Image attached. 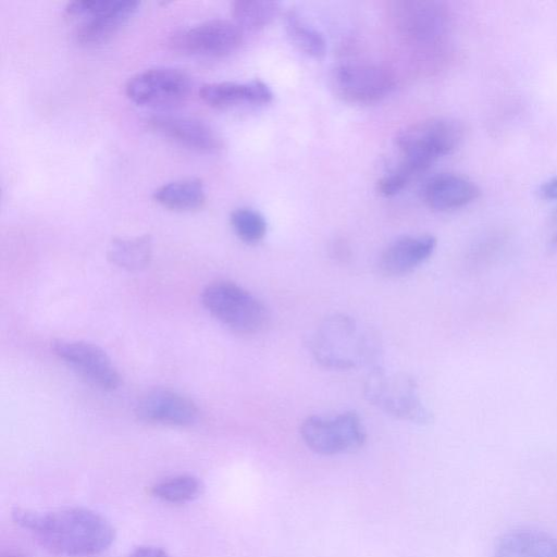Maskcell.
<instances>
[{
    "label": "cell",
    "instance_id": "obj_1",
    "mask_svg": "<svg viewBox=\"0 0 557 557\" xmlns=\"http://www.w3.org/2000/svg\"><path fill=\"white\" fill-rule=\"evenodd\" d=\"M13 521L51 552L65 557H88L107 550L115 539L110 521L85 507L39 511L16 507Z\"/></svg>",
    "mask_w": 557,
    "mask_h": 557
},
{
    "label": "cell",
    "instance_id": "obj_2",
    "mask_svg": "<svg viewBox=\"0 0 557 557\" xmlns=\"http://www.w3.org/2000/svg\"><path fill=\"white\" fill-rule=\"evenodd\" d=\"M374 334L346 314L327 317L314 331L311 352L323 367L349 370L368 364L376 357Z\"/></svg>",
    "mask_w": 557,
    "mask_h": 557
},
{
    "label": "cell",
    "instance_id": "obj_3",
    "mask_svg": "<svg viewBox=\"0 0 557 557\" xmlns=\"http://www.w3.org/2000/svg\"><path fill=\"white\" fill-rule=\"evenodd\" d=\"M463 136L462 123L453 117L438 116L416 122L396 136L395 143L403 158L399 168L413 176L438 158L458 149Z\"/></svg>",
    "mask_w": 557,
    "mask_h": 557
},
{
    "label": "cell",
    "instance_id": "obj_4",
    "mask_svg": "<svg viewBox=\"0 0 557 557\" xmlns=\"http://www.w3.org/2000/svg\"><path fill=\"white\" fill-rule=\"evenodd\" d=\"M201 301L215 319L237 333H257L269 319L264 304L233 282L209 284L201 294Z\"/></svg>",
    "mask_w": 557,
    "mask_h": 557
},
{
    "label": "cell",
    "instance_id": "obj_5",
    "mask_svg": "<svg viewBox=\"0 0 557 557\" xmlns=\"http://www.w3.org/2000/svg\"><path fill=\"white\" fill-rule=\"evenodd\" d=\"M363 393L369 403L389 416L419 424L431 420L416 380L406 373L374 368L367 376Z\"/></svg>",
    "mask_w": 557,
    "mask_h": 557
},
{
    "label": "cell",
    "instance_id": "obj_6",
    "mask_svg": "<svg viewBox=\"0 0 557 557\" xmlns=\"http://www.w3.org/2000/svg\"><path fill=\"white\" fill-rule=\"evenodd\" d=\"M299 431L307 447L324 456L356 451L367 438L362 420L355 411L307 417Z\"/></svg>",
    "mask_w": 557,
    "mask_h": 557
},
{
    "label": "cell",
    "instance_id": "obj_7",
    "mask_svg": "<svg viewBox=\"0 0 557 557\" xmlns=\"http://www.w3.org/2000/svg\"><path fill=\"white\" fill-rule=\"evenodd\" d=\"M139 4L133 0H75L66 4L65 12L83 18L75 30L77 41L85 46H96L110 39Z\"/></svg>",
    "mask_w": 557,
    "mask_h": 557
},
{
    "label": "cell",
    "instance_id": "obj_8",
    "mask_svg": "<svg viewBox=\"0 0 557 557\" xmlns=\"http://www.w3.org/2000/svg\"><path fill=\"white\" fill-rule=\"evenodd\" d=\"M331 86L342 100L369 104L384 99L395 86L394 75L384 66L349 62L335 66Z\"/></svg>",
    "mask_w": 557,
    "mask_h": 557
},
{
    "label": "cell",
    "instance_id": "obj_9",
    "mask_svg": "<svg viewBox=\"0 0 557 557\" xmlns=\"http://www.w3.org/2000/svg\"><path fill=\"white\" fill-rule=\"evenodd\" d=\"M190 87L191 81L186 72L171 66H158L131 76L125 92L136 104L166 107L183 101Z\"/></svg>",
    "mask_w": 557,
    "mask_h": 557
},
{
    "label": "cell",
    "instance_id": "obj_10",
    "mask_svg": "<svg viewBox=\"0 0 557 557\" xmlns=\"http://www.w3.org/2000/svg\"><path fill=\"white\" fill-rule=\"evenodd\" d=\"M242 41L243 30L235 22L213 18L175 34L171 44L184 53L223 57L235 51Z\"/></svg>",
    "mask_w": 557,
    "mask_h": 557
},
{
    "label": "cell",
    "instance_id": "obj_11",
    "mask_svg": "<svg viewBox=\"0 0 557 557\" xmlns=\"http://www.w3.org/2000/svg\"><path fill=\"white\" fill-rule=\"evenodd\" d=\"M54 354L90 384L106 391L120 385V374L110 357L97 345L82 341H57Z\"/></svg>",
    "mask_w": 557,
    "mask_h": 557
},
{
    "label": "cell",
    "instance_id": "obj_12",
    "mask_svg": "<svg viewBox=\"0 0 557 557\" xmlns=\"http://www.w3.org/2000/svg\"><path fill=\"white\" fill-rule=\"evenodd\" d=\"M394 25L404 36L417 41H433L447 23L444 7L435 1H396L391 5Z\"/></svg>",
    "mask_w": 557,
    "mask_h": 557
},
{
    "label": "cell",
    "instance_id": "obj_13",
    "mask_svg": "<svg viewBox=\"0 0 557 557\" xmlns=\"http://www.w3.org/2000/svg\"><path fill=\"white\" fill-rule=\"evenodd\" d=\"M146 123L154 133L193 150L214 152L222 147V139L215 129L197 117L156 114L148 117Z\"/></svg>",
    "mask_w": 557,
    "mask_h": 557
},
{
    "label": "cell",
    "instance_id": "obj_14",
    "mask_svg": "<svg viewBox=\"0 0 557 557\" xmlns=\"http://www.w3.org/2000/svg\"><path fill=\"white\" fill-rule=\"evenodd\" d=\"M136 416L150 423L186 426L199 416L196 404L188 397L170 389H152L136 405Z\"/></svg>",
    "mask_w": 557,
    "mask_h": 557
},
{
    "label": "cell",
    "instance_id": "obj_15",
    "mask_svg": "<svg viewBox=\"0 0 557 557\" xmlns=\"http://www.w3.org/2000/svg\"><path fill=\"white\" fill-rule=\"evenodd\" d=\"M435 247L436 238L429 234L398 237L382 251L380 272L386 276L410 273L432 256Z\"/></svg>",
    "mask_w": 557,
    "mask_h": 557
},
{
    "label": "cell",
    "instance_id": "obj_16",
    "mask_svg": "<svg viewBox=\"0 0 557 557\" xmlns=\"http://www.w3.org/2000/svg\"><path fill=\"white\" fill-rule=\"evenodd\" d=\"M480 196L479 186L455 173H438L423 186L425 203L436 211H453L473 202Z\"/></svg>",
    "mask_w": 557,
    "mask_h": 557
},
{
    "label": "cell",
    "instance_id": "obj_17",
    "mask_svg": "<svg viewBox=\"0 0 557 557\" xmlns=\"http://www.w3.org/2000/svg\"><path fill=\"white\" fill-rule=\"evenodd\" d=\"M199 96L208 106L216 109L267 104L273 99L270 87L259 79L207 83L200 87Z\"/></svg>",
    "mask_w": 557,
    "mask_h": 557
},
{
    "label": "cell",
    "instance_id": "obj_18",
    "mask_svg": "<svg viewBox=\"0 0 557 557\" xmlns=\"http://www.w3.org/2000/svg\"><path fill=\"white\" fill-rule=\"evenodd\" d=\"M494 557H557V539L537 529H516L498 540Z\"/></svg>",
    "mask_w": 557,
    "mask_h": 557
},
{
    "label": "cell",
    "instance_id": "obj_19",
    "mask_svg": "<svg viewBox=\"0 0 557 557\" xmlns=\"http://www.w3.org/2000/svg\"><path fill=\"white\" fill-rule=\"evenodd\" d=\"M152 197L170 210L191 211L203 206L206 191L200 180L185 178L161 185L153 191Z\"/></svg>",
    "mask_w": 557,
    "mask_h": 557
},
{
    "label": "cell",
    "instance_id": "obj_20",
    "mask_svg": "<svg viewBox=\"0 0 557 557\" xmlns=\"http://www.w3.org/2000/svg\"><path fill=\"white\" fill-rule=\"evenodd\" d=\"M234 22L242 30H260L280 13V3L269 0H237L232 3Z\"/></svg>",
    "mask_w": 557,
    "mask_h": 557
},
{
    "label": "cell",
    "instance_id": "obj_21",
    "mask_svg": "<svg viewBox=\"0 0 557 557\" xmlns=\"http://www.w3.org/2000/svg\"><path fill=\"white\" fill-rule=\"evenodd\" d=\"M113 263L127 270H138L148 264L151 258V239L149 236L116 238L108 249Z\"/></svg>",
    "mask_w": 557,
    "mask_h": 557
},
{
    "label": "cell",
    "instance_id": "obj_22",
    "mask_svg": "<svg viewBox=\"0 0 557 557\" xmlns=\"http://www.w3.org/2000/svg\"><path fill=\"white\" fill-rule=\"evenodd\" d=\"M285 29L290 41L307 55L320 59L326 53L323 34L297 13L290 11L285 15Z\"/></svg>",
    "mask_w": 557,
    "mask_h": 557
},
{
    "label": "cell",
    "instance_id": "obj_23",
    "mask_svg": "<svg viewBox=\"0 0 557 557\" xmlns=\"http://www.w3.org/2000/svg\"><path fill=\"white\" fill-rule=\"evenodd\" d=\"M202 485L198 478L191 474H176L164 478L151 486V494L169 504H185L197 498Z\"/></svg>",
    "mask_w": 557,
    "mask_h": 557
},
{
    "label": "cell",
    "instance_id": "obj_24",
    "mask_svg": "<svg viewBox=\"0 0 557 557\" xmlns=\"http://www.w3.org/2000/svg\"><path fill=\"white\" fill-rule=\"evenodd\" d=\"M230 221L237 237L246 244H257L265 236L267 221L252 208L242 207L233 210Z\"/></svg>",
    "mask_w": 557,
    "mask_h": 557
},
{
    "label": "cell",
    "instance_id": "obj_25",
    "mask_svg": "<svg viewBox=\"0 0 557 557\" xmlns=\"http://www.w3.org/2000/svg\"><path fill=\"white\" fill-rule=\"evenodd\" d=\"M410 180V175L403 170L397 169L379 180L377 191L386 197L394 196L401 191Z\"/></svg>",
    "mask_w": 557,
    "mask_h": 557
},
{
    "label": "cell",
    "instance_id": "obj_26",
    "mask_svg": "<svg viewBox=\"0 0 557 557\" xmlns=\"http://www.w3.org/2000/svg\"><path fill=\"white\" fill-rule=\"evenodd\" d=\"M125 557H170L168 553L158 546L144 545L131 550Z\"/></svg>",
    "mask_w": 557,
    "mask_h": 557
},
{
    "label": "cell",
    "instance_id": "obj_27",
    "mask_svg": "<svg viewBox=\"0 0 557 557\" xmlns=\"http://www.w3.org/2000/svg\"><path fill=\"white\" fill-rule=\"evenodd\" d=\"M543 198L557 200V176L546 181L540 188Z\"/></svg>",
    "mask_w": 557,
    "mask_h": 557
},
{
    "label": "cell",
    "instance_id": "obj_28",
    "mask_svg": "<svg viewBox=\"0 0 557 557\" xmlns=\"http://www.w3.org/2000/svg\"><path fill=\"white\" fill-rule=\"evenodd\" d=\"M1 557H30L28 555H25L23 553L18 552H8L1 555Z\"/></svg>",
    "mask_w": 557,
    "mask_h": 557
},
{
    "label": "cell",
    "instance_id": "obj_29",
    "mask_svg": "<svg viewBox=\"0 0 557 557\" xmlns=\"http://www.w3.org/2000/svg\"><path fill=\"white\" fill-rule=\"evenodd\" d=\"M555 242L557 243V233H556V236H555Z\"/></svg>",
    "mask_w": 557,
    "mask_h": 557
}]
</instances>
